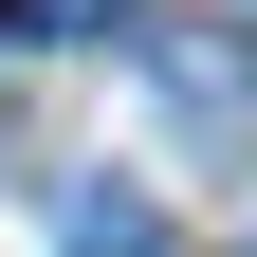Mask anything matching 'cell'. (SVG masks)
<instances>
[{
  "label": "cell",
  "mask_w": 257,
  "mask_h": 257,
  "mask_svg": "<svg viewBox=\"0 0 257 257\" xmlns=\"http://www.w3.org/2000/svg\"><path fill=\"white\" fill-rule=\"evenodd\" d=\"M19 19H37V37H110L128 0H19Z\"/></svg>",
  "instance_id": "cell-3"
},
{
  "label": "cell",
  "mask_w": 257,
  "mask_h": 257,
  "mask_svg": "<svg viewBox=\"0 0 257 257\" xmlns=\"http://www.w3.org/2000/svg\"><path fill=\"white\" fill-rule=\"evenodd\" d=\"M147 92H166L184 147L257 166V37H202V19H147Z\"/></svg>",
  "instance_id": "cell-1"
},
{
  "label": "cell",
  "mask_w": 257,
  "mask_h": 257,
  "mask_svg": "<svg viewBox=\"0 0 257 257\" xmlns=\"http://www.w3.org/2000/svg\"><path fill=\"white\" fill-rule=\"evenodd\" d=\"M55 257H166V220H147V202H74V220H55Z\"/></svg>",
  "instance_id": "cell-2"
}]
</instances>
